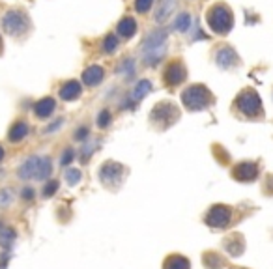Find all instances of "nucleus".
<instances>
[{
  "label": "nucleus",
  "instance_id": "37",
  "mask_svg": "<svg viewBox=\"0 0 273 269\" xmlns=\"http://www.w3.org/2000/svg\"><path fill=\"white\" fill-rule=\"evenodd\" d=\"M62 124H64V120H62V118H58L57 122H54V124H51L49 127H47V133H52V131H57Z\"/></svg>",
  "mask_w": 273,
  "mask_h": 269
},
{
  "label": "nucleus",
  "instance_id": "22",
  "mask_svg": "<svg viewBox=\"0 0 273 269\" xmlns=\"http://www.w3.org/2000/svg\"><path fill=\"white\" fill-rule=\"evenodd\" d=\"M135 32H137V23L131 17H125L118 23V34L122 37H131Z\"/></svg>",
  "mask_w": 273,
  "mask_h": 269
},
{
  "label": "nucleus",
  "instance_id": "10",
  "mask_svg": "<svg viewBox=\"0 0 273 269\" xmlns=\"http://www.w3.org/2000/svg\"><path fill=\"white\" fill-rule=\"evenodd\" d=\"M186 77H187L186 66H184L181 62L169 64L165 69V75H163L165 84H169V86H178V84H181L184 81H186Z\"/></svg>",
  "mask_w": 273,
  "mask_h": 269
},
{
  "label": "nucleus",
  "instance_id": "26",
  "mask_svg": "<svg viewBox=\"0 0 273 269\" xmlns=\"http://www.w3.org/2000/svg\"><path fill=\"white\" fill-rule=\"evenodd\" d=\"M118 37L116 36H113V34H108L107 37L103 40V51L107 52V54H113L116 49H118Z\"/></svg>",
  "mask_w": 273,
  "mask_h": 269
},
{
  "label": "nucleus",
  "instance_id": "24",
  "mask_svg": "<svg viewBox=\"0 0 273 269\" xmlns=\"http://www.w3.org/2000/svg\"><path fill=\"white\" fill-rule=\"evenodd\" d=\"M204 265L210 269H221L223 267V258L217 253H206L204 254Z\"/></svg>",
  "mask_w": 273,
  "mask_h": 269
},
{
  "label": "nucleus",
  "instance_id": "15",
  "mask_svg": "<svg viewBox=\"0 0 273 269\" xmlns=\"http://www.w3.org/2000/svg\"><path fill=\"white\" fill-rule=\"evenodd\" d=\"M81 93H83V86L77 81H67V83L62 84V88H60V98L64 101H73V99L81 98Z\"/></svg>",
  "mask_w": 273,
  "mask_h": 269
},
{
  "label": "nucleus",
  "instance_id": "4",
  "mask_svg": "<svg viewBox=\"0 0 273 269\" xmlns=\"http://www.w3.org/2000/svg\"><path fill=\"white\" fill-rule=\"evenodd\" d=\"M208 26L211 28V32L215 34H228L234 26V15L228 6L225 4H215L208 10Z\"/></svg>",
  "mask_w": 273,
  "mask_h": 269
},
{
  "label": "nucleus",
  "instance_id": "19",
  "mask_svg": "<svg viewBox=\"0 0 273 269\" xmlns=\"http://www.w3.org/2000/svg\"><path fill=\"white\" fill-rule=\"evenodd\" d=\"M28 131L30 129H28L26 122H15V124L11 125L10 133H8V139H10V142H21L26 134H28Z\"/></svg>",
  "mask_w": 273,
  "mask_h": 269
},
{
  "label": "nucleus",
  "instance_id": "9",
  "mask_svg": "<svg viewBox=\"0 0 273 269\" xmlns=\"http://www.w3.org/2000/svg\"><path fill=\"white\" fill-rule=\"evenodd\" d=\"M204 221H206L208 226L215 228V230L227 228L232 221V209L228 206H225V204H215V206H211L208 209Z\"/></svg>",
  "mask_w": 273,
  "mask_h": 269
},
{
  "label": "nucleus",
  "instance_id": "29",
  "mask_svg": "<svg viewBox=\"0 0 273 269\" xmlns=\"http://www.w3.org/2000/svg\"><path fill=\"white\" fill-rule=\"evenodd\" d=\"M11 200H13V191L11 189H2L0 191V207L10 206Z\"/></svg>",
  "mask_w": 273,
  "mask_h": 269
},
{
  "label": "nucleus",
  "instance_id": "33",
  "mask_svg": "<svg viewBox=\"0 0 273 269\" xmlns=\"http://www.w3.org/2000/svg\"><path fill=\"white\" fill-rule=\"evenodd\" d=\"M96 146H98V142H96V144H86L83 148V151H81V159H83V163H86L88 161V157H90V153H94V148H96Z\"/></svg>",
  "mask_w": 273,
  "mask_h": 269
},
{
  "label": "nucleus",
  "instance_id": "38",
  "mask_svg": "<svg viewBox=\"0 0 273 269\" xmlns=\"http://www.w3.org/2000/svg\"><path fill=\"white\" fill-rule=\"evenodd\" d=\"M4 159V148H2V146H0V161Z\"/></svg>",
  "mask_w": 273,
  "mask_h": 269
},
{
  "label": "nucleus",
  "instance_id": "3",
  "mask_svg": "<svg viewBox=\"0 0 273 269\" xmlns=\"http://www.w3.org/2000/svg\"><path fill=\"white\" fill-rule=\"evenodd\" d=\"M181 103L187 110H204L213 103V95L204 84H193L181 93Z\"/></svg>",
  "mask_w": 273,
  "mask_h": 269
},
{
  "label": "nucleus",
  "instance_id": "23",
  "mask_svg": "<svg viewBox=\"0 0 273 269\" xmlns=\"http://www.w3.org/2000/svg\"><path fill=\"white\" fill-rule=\"evenodd\" d=\"M17 239V234L13 228H0V247L2 248H11V245L15 243Z\"/></svg>",
  "mask_w": 273,
  "mask_h": 269
},
{
  "label": "nucleus",
  "instance_id": "7",
  "mask_svg": "<svg viewBox=\"0 0 273 269\" xmlns=\"http://www.w3.org/2000/svg\"><path fill=\"white\" fill-rule=\"evenodd\" d=\"M28 26H30V21L23 11L11 10L2 17V28L10 36H23V34H26Z\"/></svg>",
  "mask_w": 273,
  "mask_h": 269
},
{
  "label": "nucleus",
  "instance_id": "32",
  "mask_svg": "<svg viewBox=\"0 0 273 269\" xmlns=\"http://www.w3.org/2000/svg\"><path fill=\"white\" fill-rule=\"evenodd\" d=\"M73 159H75V151H73V150H66L62 153V157H60V165H62V166L71 165Z\"/></svg>",
  "mask_w": 273,
  "mask_h": 269
},
{
  "label": "nucleus",
  "instance_id": "35",
  "mask_svg": "<svg viewBox=\"0 0 273 269\" xmlns=\"http://www.w3.org/2000/svg\"><path fill=\"white\" fill-rule=\"evenodd\" d=\"M34 195H36V193H34V189H30V187H25L21 191V197L25 198V200H34Z\"/></svg>",
  "mask_w": 273,
  "mask_h": 269
},
{
  "label": "nucleus",
  "instance_id": "34",
  "mask_svg": "<svg viewBox=\"0 0 273 269\" xmlns=\"http://www.w3.org/2000/svg\"><path fill=\"white\" fill-rule=\"evenodd\" d=\"M86 137H88V127H86V125L79 127V129L75 131V134H73V139H75V140H84Z\"/></svg>",
  "mask_w": 273,
  "mask_h": 269
},
{
  "label": "nucleus",
  "instance_id": "27",
  "mask_svg": "<svg viewBox=\"0 0 273 269\" xmlns=\"http://www.w3.org/2000/svg\"><path fill=\"white\" fill-rule=\"evenodd\" d=\"M58 187H60V183H58L57 180H49L47 181V185L43 187V198H51L57 195Z\"/></svg>",
  "mask_w": 273,
  "mask_h": 269
},
{
  "label": "nucleus",
  "instance_id": "20",
  "mask_svg": "<svg viewBox=\"0 0 273 269\" xmlns=\"http://www.w3.org/2000/svg\"><path fill=\"white\" fill-rule=\"evenodd\" d=\"M163 269H191L189 260L186 256H180V254H172L165 260Z\"/></svg>",
  "mask_w": 273,
  "mask_h": 269
},
{
  "label": "nucleus",
  "instance_id": "21",
  "mask_svg": "<svg viewBox=\"0 0 273 269\" xmlns=\"http://www.w3.org/2000/svg\"><path fill=\"white\" fill-rule=\"evenodd\" d=\"M116 73H118L120 77L131 81L135 75V60L133 58H125V60H122V62L118 64V67H116Z\"/></svg>",
  "mask_w": 273,
  "mask_h": 269
},
{
  "label": "nucleus",
  "instance_id": "14",
  "mask_svg": "<svg viewBox=\"0 0 273 269\" xmlns=\"http://www.w3.org/2000/svg\"><path fill=\"white\" fill-rule=\"evenodd\" d=\"M105 77V71L101 66H90L84 69L83 73V83L86 84V86H98L101 81H103Z\"/></svg>",
  "mask_w": 273,
  "mask_h": 269
},
{
  "label": "nucleus",
  "instance_id": "25",
  "mask_svg": "<svg viewBox=\"0 0 273 269\" xmlns=\"http://www.w3.org/2000/svg\"><path fill=\"white\" fill-rule=\"evenodd\" d=\"M191 26V15L189 13H180L174 21V30L178 32H187Z\"/></svg>",
  "mask_w": 273,
  "mask_h": 269
},
{
  "label": "nucleus",
  "instance_id": "16",
  "mask_svg": "<svg viewBox=\"0 0 273 269\" xmlns=\"http://www.w3.org/2000/svg\"><path fill=\"white\" fill-rule=\"evenodd\" d=\"M54 109H57V103L52 98H43L34 105V112H36L38 118H49L54 112Z\"/></svg>",
  "mask_w": 273,
  "mask_h": 269
},
{
  "label": "nucleus",
  "instance_id": "17",
  "mask_svg": "<svg viewBox=\"0 0 273 269\" xmlns=\"http://www.w3.org/2000/svg\"><path fill=\"white\" fill-rule=\"evenodd\" d=\"M174 8H176V0H159V6L155 10V21L157 23L167 21L170 17V13L174 11Z\"/></svg>",
  "mask_w": 273,
  "mask_h": 269
},
{
  "label": "nucleus",
  "instance_id": "1",
  "mask_svg": "<svg viewBox=\"0 0 273 269\" xmlns=\"http://www.w3.org/2000/svg\"><path fill=\"white\" fill-rule=\"evenodd\" d=\"M167 42H169V36H167L165 30H154L144 37L142 60H144L146 66L155 67L157 64H161V60L167 54Z\"/></svg>",
  "mask_w": 273,
  "mask_h": 269
},
{
  "label": "nucleus",
  "instance_id": "6",
  "mask_svg": "<svg viewBox=\"0 0 273 269\" xmlns=\"http://www.w3.org/2000/svg\"><path fill=\"white\" fill-rule=\"evenodd\" d=\"M180 116V110L176 105H172L170 101H163V103H157L155 105V109L150 112V120H152V124L157 127V129H167L170 125L174 124L176 120Z\"/></svg>",
  "mask_w": 273,
  "mask_h": 269
},
{
  "label": "nucleus",
  "instance_id": "13",
  "mask_svg": "<svg viewBox=\"0 0 273 269\" xmlns=\"http://www.w3.org/2000/svg\"><path fill=\"white\" fill-rule=\"evenodd\" d=\"M223 247H225V251L228 253V256L236 258V256H240V254L243 253V248H245L243 236H242V234H232V236H228V238L225 239Z\"/></svg>",
  "mask_w": 273,
  "mask_h": 269
},
{
  "label": "nucleus",
  "instance_id": "2",
  "mask_svg": "<svg viewBox=\"0 0 273 269\" xmlns=\"http://www.w3.org/2000/svg\"><path fill=\"white\" fill-rule=\"evenodd\" d=\"M52 174V165L49 157L43 156H32L23 161L21 168H19V176L21 180H47Z\"/></svg>",
  "mask_w": 273,
  "mask_h": 269
},
{
  "label": "nucleus",
  "instance_id": "36",
  "mask_svg": "<svg viewBox=\"0 0 273 269\" xmlns=\"http://www.w3.org/2000/svg\"><path fill=\"white\" fill-rule=\"evenodd\" d=\"M8 262H10V253H4V256H0V269H8Z\"/></svg>",
  "mask_w": 273,
  "mask_h": 269
},
{
  "label": "nucleus",
  "instance_id": "5",
  "mask_svg": "<svg viewBox=\"0 0 273 269\" xmlns=\"http://www.w3.org/2000/svg\"><path fill=\"white\" fill-rule=\"evenodd\" d=\"M236 109L247 116V118H262L264 116V109H262V101H260V95L252 90H245L238 95L236 99Z\"/></svg>",
  "mask_w": 273,
  "mask_h": 269
},
{
  "label": "nucleus",
  "instance_id": "18",
  "mask_svg": "<svg viewBox=\"0 0 273 269\" xmlns=\"http://www.w3.org/2000/svg\"><path fill=\"white\" fill-rule=\"evenodd\" d=\"M152 83H150L148 79H142V81H139L137 83V86H135V90H133V93H131V101L133 103H139V101H142V99L148 95L150 92H152Z\"/></svg>",
  "mask_w": 273,
  "mask_h": 269
},
{
  "label": "nucleus",
  "instance_id": "39",
  "mask_svg": "<svg viewBox=\"0 0 273 269\" xmlns=\"http://www.w3.org/2000/svg\"><path fill=\"white\" fill-rule=\"evenodd\" d=\"M0 178H4V170H0Z\"/></svg>",
  "mask_w": 273,
  "mask_h": 269
},
{
  "label": "nucleus",
  "instance_id": "31",
  "mask_svg": "<svg viewBox=\"0 0 273 269\" xmlns=\"http://www.w3.org/2000/svg\"><path fill=\"white\" fill-rule=\"evenodd\" d=\"M108 124H111V112H108V110H101L98 116V125L101 129H105Z\"/></svg>",
  "mask_w": 273,
  "mask_h": 269
},
{
  "label": "nucleus",
  "instance_id": "12",
  "mask_svg": "<svg viewBox=\"0 0 273 269\" xmlns=\"http://www.w3.org/2000/svg\"><path fill=\"white\" fill-rule=\"evenodd\" d=\"M215 64L221 69H232L240 64V58H238L236 51L232 47H223L215 52Z\"/></svg>",
  "mask_w": 273,
  "mask_h": 269
},
{
  "label": "nucleus",
  "instance_id": "8",
  "mask_svg": "<svg viewBox=\"0 0 273 269\" xmlns=\"http://www.w3.org/2000/svg\"><path fill=\"white\" fill-rule=\"evenodd\" d=\"M125 176V168L120 163H114V161H108V163H103L101 168H99V180L101 183L107 187H118L122 181H124Z\"/></svg>",
  "mask_w": 273,
  "mask_h": 269
},
{
  "label": "nucleus",
  "instance_id": "28",
  "mask_svg": "<svg viewBox=\"0 0 273 269\" xmlns=\"http://www.w3.org/2000/svg\"><path fill=\"white\" fill-rule=\"evenodd\" d=\"M81 178H83V174H81V170H77V168H69V170L66 172L67 185H77L79 181H81Z\"/></svg>",
  "mask_w": 273,
  "mask_h": 269
},
{
  "label": "nucleus",
  "instance_id": "30",
  "mask_svg": "<svg viewBox=\"0 0 273 269\" xmlns=\"http://www.w3.org/2000/svg\"><path fill=\"white\" fill-rule=\"evenodd\" d=\"M152 4H154V0H135V10L139 13H146L152 8Z\"/></svg>",
  "mask_w": 273,
  "mask_h": 269
},
{
  "label": "nucleus",
  "instance_id": "11",
  "mask_svg": "<svg viewBox=\"0 0 273 269\" xmlns=\"http://www.w3.org/2000/svg\"><path fill=\"white\" fill-rule=\"evenodd\" d=\"M258 176V165L257 163H249V161H245V163H238L234 168H232V178L238 181H252L257 180Z\"/></svg>",
  "mask_w": 273,
  "mask_h": 269
}]
</instances>
